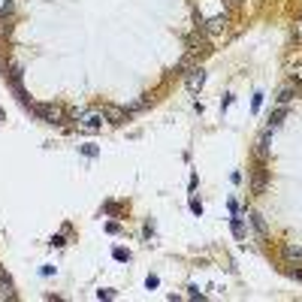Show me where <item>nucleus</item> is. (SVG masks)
<instances>
[{
    "label": "nucleus",
    "instance_id": "f257e3e1",
    "mask_svg": "<svg viewBox=\"0 0 302 302\" xmlns=\"http://www.w3.org/2000/svg\"><path fill=\"white\" fill-rule=\"evenodd\" d=\"M70 115L79 121V127H85V130H100L103 121H106V112H103V109H88V112H79V109H73Z\"/></svg>",
    "mask_w": 302,
    "mask_h": 302
},
{
    "label": "nucleus",
    "instance_id": "f03ea898",
    "mask_svg": "<svg viewBox=\"0 0 302 302\" xmlns=\"http://www.w3.org/2000/svg\"><path fill=\"white\" fill-rule=\"evenodd\" d=\"M34 112H36V118H43V121H49V124H61L64 121V109L61 106H54V103H46V106H31Z\"/></svg>",
    "mask_w": 302,
    "mask_h": 302
},
{
    "label": "nucleus",
    "instance_id": "7ed1b4c3",
    "mask_svg": "<svg viewBox=\"0 0 302 302\" xmlns=\"http://www.w3.org/2000/svg\"><path fill=\"white\" fill-rule=\"evenodd\" d=\"M185 82H187V91L190 94H200V88L205 85V70H202V67H194V70L185 76Z\"/></svg>",
    "mask_w": 302,
    "mask_h": 302
},
{
    "label": "nucleus",
    "instance_id": "20e7f679",
    "mask_svg": "<svg viewBox=\"0 0 302 302\" xmlns=\"http://www.w3.org/2000/svg\"><path fill=\"white\" fill-rule=\"evenodd\" d=\"M103 112H106V121H112V124H121L127 118L124 109H115V106H103Z\"/></svg>",
    "mask_w": 302,
    "mask_h": 302
},
{
    "label": "nucleus",
    "instance_id": "39448f33",
    "mask_svg": "<svg viewBox=\"0 0 302 302\" xmlns=\"http://www.w3.org/2000/svg\"><path fill=\"white\" fill-rule=\"evenodd\" d=\"M284 118H287V106H281V109H278V112H275V115H272V118H269V127H266V130H269V133H272V130H278Z\"/></svg>",
    "mask_w": 302,
    "mask_h": 302
},
{
    "label": "nucleus",
    "instance_id": "423d86ee",
    "mask_svg": "<svg viewBox=\"0 0 302 302\" xmlns=\"http://www.w3.org/2000/svg\"><path fill=\"white\" fill-rule=\"evenodd\" d=\"M224 27H227V16H218V18H212L209 24H205V31L209 34H221Z\"/></svg>",
    "mask_w": 302,
    "mask_h": 302
},
{
    "label": "nucleus",
    "instance_id": "0eeeda50",
    "mask_svg": "<svg viewBox=\"0 0 302 302\" xmlns=\"http://www.w3.org/2000/svg\"><path fill=\"white\" fill-rule=\"evenodd\" d=\"M284 257L290 260V263H302V248H296V245H287V248H284Z\"/></svg>",
    "mask_w": 302,
    "mask_h": 302
},
{
    "label": "nucleus",
    "instance_id": "6e6552de",
    "mask_svg": "<svg viewBox=\"0 0 302 302\" xmlns=\"http://www.w3.org/2000/svg\"><path fill=\"white\" fill-rule=\"evenodd\" d=\"M248 218H251V224H254V230L260 233V236H266V221L263 218H260L257 212H248Z\"/></svg>",
    "mask_w": 302,
    "mask_h": 302
},
{
    "label": "nucleus",
    "instance_id": "1a4fd4ad",
    "mask_svg": "<svg viewBox=\"0 0 302 302\" xmlns=\"http://www.w3.org/2000/svg\"><path fill=\"white\" fill-rule=\"evenodd\" d=\"M0 299H16V290H12V284L6 278L0 281Z\"/></svg>",
    "mask_w": 302,
    "mask_h": 302
},
{
    "label": "nucleus",
    "instance_id": "9d476101",
    "mask_svg": "<svg viewBox=\"0 0 302 302\" xmlns=\"http://www.w3.org/2000/svg\"><path fill=\"white\" fill-rule=\"evenodd\" d=\"M293 94H296V91H293L290 85H287V88H281V91H278V103H281V106H287V103L293 100Z\"/></svg>",
    "mask_w": 302,
    "mask_h": 302
},
{
    "label": "nucleus",
    "instance_id": "9b49d317",
    "mask_svg": "<svg viewBox=\"0 0 302 302\" xmlns=\"http://www.w3.org/2000/svg\"><path fill=\"white\" fill-rule=\"evenodd\" d=\"M233 233H236L239 239L245 236V221H242V218H233Z\"/></svg>",
    "mask_w": 302,
    "mask_h": 302
},
{
    "label": "nucleus",
    "instance_id": "f8f14e48",
    "mask_svg": "<svg viewBox=\"0 0 302 302\" xmlns=\"http://www.w3.org/2000/svg\"><path fill=\"white\" fill-rule=\"evenodd\" d=\"M190 212H194V215H202V202H200L197 197H190Z\"/></svg>",
    "mask_w": 302,
    "mask_h": 302
},
{
    "label": "nucleus",
    "instance_id": "ddd939ff",
    "mask_svg": "<svg viewBox=\"0 0 302 302\" xmlns=\"http://www.w3.org/2000/svg\"><path fill=\"white\" fill-rule=\"evenodd\" d=\"M157 284H160V278H157V275H148V281H145V287H148V290H154Z\"/></svg>",
    "mask_w": 302,
    "mask_h": 302
},
{
    "label": "nucleus",
    "instance_id": "4468645a",
    "mask_svg": "<svg viewBox=\"0 0 302 302\" xmlns=\"http://www.w3.org/2000/svg\"><path fill=\"white\" fill-rule=\"evenodd\" d=\"M115 260H121V263H124V260H130V254H127L124 248H115Z\"/></svg>",
    "mask_w": 302,
    "mask_h": 302
},
{
    "label": "nucleus",
    "instance_id": "2eb2a0df",
    "mask_svg": "<svg viewBox=\"0 0 302 302\" xmlns=\"http://www.w3.org/2000/svg\"><path fill=\"white\" fill-rule=\"evenodd\" d=\"M97 296H100V299H112L115 293H112V290H97Z\"/></svg>",
    "mask_w": 302,
    "mask_h": 302
},
{
    "label": "nucleus",
    "instance_id": "dca6fc26",
    "mask_svg": "<svg viewBox=\"0 0 302 302\" xmlns=\"http://www.w3.org/2000/svg\"><path fill=\"white\" fill-rule=\"evenodd\" d=\"M6 278V272H3V266H0V281H3Z\"/></svg>",
    "mask_w": 302,
    "mask_h": 302
},
{
    "label": "nucleus",
    "instance_id": "f3484780",
    "mask_svg": "<svg viewBox=\"0 0 302 302\" xmlns=\"http://www.w3.org/2000/svg\"><path fill=\"white\" fill-rule=\"evenodd\" d=\"M236 3H242V0H236Z\"/></svg>",
    "mask_w": 302,
    "mask_h": 302
}]
</instances>
